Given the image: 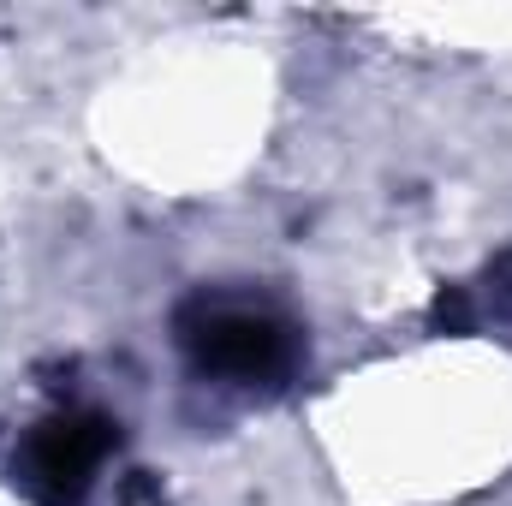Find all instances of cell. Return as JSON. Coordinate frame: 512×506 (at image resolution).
I'll return each mask as SVG.
<instances>
[{"instance_id": "cell-1", "label": "cell", "mask_w": 512, "mask_h": 506, "mask_svg": "<svg viewBox=\"0 0 512 506\" xmlns=\"http://www.w3.org/2000/svg\"><path fill=\"white\" fill-rule=\"evenodd\" d=\"M185 346L227 381H274L292 364V328L262 304H203L185 322Z\"/></svg>"}, {"instance_id": "cell-2", "label": "cell", "mask_w": 512, "mask_h": 506, "mask_svg": "<svg viewBox=\"0 0 512 506\" xmlns=\"http://www.w3.org/2000/svg\"><path fill=\"white\" fill-rule=\"evenodd\" d=\"M108 459V423L96 417H54L36 429L30 453H24V471H30V489L48 495L54 506H72L102 471Z\"/></svg>"}]
</instances>
